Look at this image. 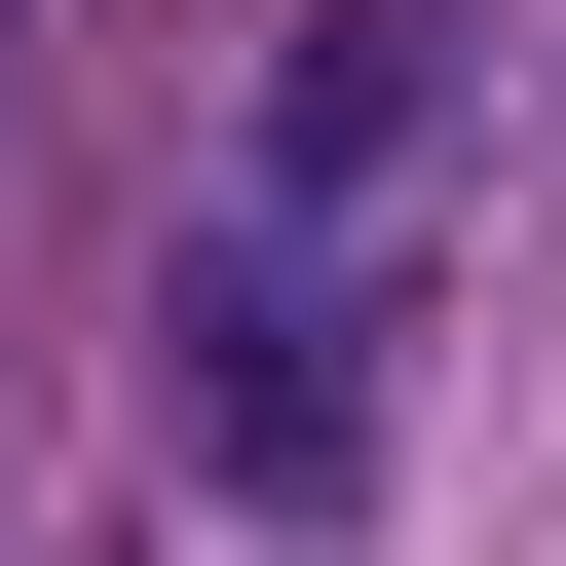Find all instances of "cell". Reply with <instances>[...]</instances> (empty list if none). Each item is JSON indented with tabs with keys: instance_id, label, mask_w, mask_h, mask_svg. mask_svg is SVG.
I'll return each instance as SVG.
<instances>
[{
	"instance_id": "2",
	"label": "cell",
	"mask_w": 566,
	"mask_h": 566,
	"mask_svg": "<svg viewBox=\"0 0 566 566\" xmlns=\"http://www.w3.org/2000/svg\"><path fill=\"white\" fill-rule=\"evenodd\" d=\"M453 114H491V0H264V114H227V227H453Z\"/></svg>"
},
{
	"instance_id": "1",
	"label": "cell",
	"mask_w": 566,
	"mask_h": 566,
	"mask_svg": "<svg viewBox=\"0 0 566 566\" xmlns=\"http://www.w3.org/2000/svg\"><path fill=\"white\" fill-rule=\"evenodd\" d=\"M151 453H189V528L340 566V528L416 491V264H378V227H189V264H151Z\"/></svg>"
}]
</instances>
